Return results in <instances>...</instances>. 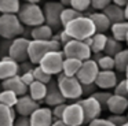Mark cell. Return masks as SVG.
<instances>
[{"mask_svg":"<svg viewBox=\"0 0 128 126\" xmlns=\"http://www.w3.org/2000/svg\"><path fill=\"white\" fill-rule=\"evenodd\" d=\"M127 1H128V0H114L113 4L118 5V7H121V8H125V5H127Z\"/></svg>","mask_w":128,"mask_h":126,"instance_id":"45","label":"cell"},{"mask_svg":"<svg viewBox=\"0 0 128 126\" xmlns=\"http://www.w3.org/2000/svg\"><path fill=\"white\" fill-rule=\"evenodd\" d=\"M106 108L112 112V115H124V112L128 111V99L112 95L106 104Z\"/></svg>","mask_w":128,"mask_h":126,"instance_id":"18","label":"cell"},{"mask_svg":"<svg viewBox=\"0 0 128 126\" xmlns=\"http://www.w3.org/2000/svg\"><path fill=\"white\" fill-rule=\"evenodd\" d=\"M122 45L121 43H118V41H116L113 37H108V41H106V45H105V49H103V55H106V56H112L114 58L118 52L122 51Z\"/></svg>","mask_w":128,"mask_h":126,"instance_id":"29","label":"cell"},{"mask_svg":"<svg viewBox=\"0 0 128 126\" xmlns=\"http://www.w3.org/2000/svg\"><path fill=\"white\" fill-rule=\"evenodd\" d=\"M122 126H128V122H127V123H125V125H122Z\"/></svg>","mask_w":128,"mask_h":126,"instance_id":"51","label":"cell"},{"mask_svg":"<svg viewBox=\"0 0 128 126\" xmlns=\"http://www.w3.org/2000/svg\"><path fill=\"white\" fill-rule=\"evenodd\" d=\"M44 101L47 103L48 107H55V106H59V104L66 103V100H65L64 96L59 92L56 82L51 81L50 84L47 85V96H46Z\"/></svg>","mask_w":128,"mask_h":126,"instance_id":"19","label":"cell"},{"mask_svg":"<svg viewBox=\"0 0 128 126\" xmlns=\"http://www.w3.org/2000/svg\"><path fill=\"white\" fill-rule=\"evenodd\" d=\"M18 71H20V64L17 62H14L8 56L2 58L0 60V79L2 81L18 75Z\"/></svg>","mask_w":128,"mask_h":126,"instance_id":"17","label":"cell"},{"mask_svg":"<svg viewBox=\"0 0 128 126\" xmlns=\"http://www.w3.org/2000/svg\"><path fill=\"white\" fill-rule=\"evenodd\" d=\"M2 88H3V90H10V92L15 93L18 97H22V96L28 95V86L21 81L20 75H15L8 79L2 81Z\"/></svg>","mask_w":128,"mask_h":126,"instance_id":"15","label":"cell"},{"mask_svg":"<svg viewBox=\"0 0 128 126\" xmlns=\"http://www.w3.org/2000/svg\"><path fill=\"white\" fill-rule=\"evenodd\" d=\"M81 88H83V95H84V93H87V95H88V97L94 95L95 90H96L95 84H91V85H81Z\"/></svg>","mask_w":128,"mask_h":126,"instance_id":"44","label":"cell"},{"mask_svg":"<svg viewBox=\"0 0 128 126\" xmlns=\"http://www.w3.org/2000/svg\"><path fill=\"white\" fill-rule=\"evenodd\" d=\"M65 56L62 51H54L48 52L43 56V59L39 62V67L48 75H59L62 73V66H64Z\"/></svg>","mask_w":128,"mask_h":126,"instance_id":"6","label":"cell"},{"mask_svg":"<svg viewBox=\"0 0 128 126\" xmlns=\"http://www.w3.org/2000/svg\"><path fill=\"white\" fill-rule=\"evenodd\" d=\"M20 77H21V81H22L24 84L26 85V86H29V85H32V84L34 82V78H33V74H32V71L22 73Z\"/></svg>","mask_w":128,"mask_h":126,"instance_id":"41","label":"cell"},{"mask_svg":"<svg viewBox=\"0 0 128 126\" xmlns=\"http://www.w3.org/2000/svg\"><path fill=\"white\" fill-rule=\"evenodd\" d=\"M39 1H28L21 5L17 16L24 26H42L46 23L43 8L37 4Z\"/></svg>","mask_w":128,"mask_h":126,"instance_id":"2","label":"cell"},{"mask_svg":"<svg viewBox=\"0 0 128 126\" xmlns=\"http://www.w3.org/2000/svg\"><path fill=\"white\" fill-rule=\"evenodd\" d=\"M110 3H112L110 0H91V7L94 8V10L102 12Z\"/></svg>","mask_w":128,"mask_h":126,"instance_id":"40","label":"cell"},{"mask_svg":"<svg viewBox=\"0 0 128 126\" xmlns=\"http://www.w3.org/2000/svg\"><path fill=\"white\" fill-rule=\"evenodd\" d=\"M39 103L34 101L33 99H30L28 95L22 96V97H18V101L14 107L15 114H18L20 117H26L29 118L37 108H39Z\"/></svg>","mask_w":128,"mask_h":126,"instance_id":"14","label":"cell"},{"mask_svg":"<svg viewBox=\"0 0 128 126\" xmlns=\"http://www.w3.org/2000/svg\"><path fill=\"white\" fill-rule=\"evenodd\" d=\"M109 122H112L114 126H122L128 122V118L127 115H110L108 118Z\"/></svg>","mask_w":128,"mask_h":126,"instance_id":"39","label":"cell"},{"mask_svg":"<svg viewBox=\"0 0 128 126\" xmlns=\"http://www.w3.org/2000/svg\"><path fill=\"white\" fill-rule=\"evenodd\" d=\"M80 16H83V14L77 12V11H74L73 8H70V7H68V8L65 7L64 11H62V14H61V26L65 27L66 25H69L72 21L80 18Z\"/></svg>","mask_w":128,"mask_h":126,"instance_id":"32","label":"cell"},{"mask_svg":"<svg viewBox=\"0 0 128 126\" xmlns=\"http://www.w3.org/2000/svg\"><path fill=\"white\" fill-rule=\"evenodd\" d=\"M51 126H68V125H65V123L62 122V121H54Z\"/></svg>","mask_w":128,"mask_h":126,"instance_id":"46","label":"cell"},{"mask_svg":"<svg viewBox=\"0 0 128 126\" xmlns=\"http://www.w3.org/2000/svg\"><path fill=\"white\" fill-rule=\"evenodd\" d=\"M62 122L68 126H81L84 125V114L78 103L68 104L62 115Z\"/></svg>","mask_w":128,"mask_h":126,"instance_id":"12","label":"cell"},{"mask_svg":"<svg viewBox=\"0 0 128 126\" xmlns=\"http://www.w3.org/2000/svg\"><path fill=\"white\" fill-rule=\"evenodd\" d=\"M28 96L30 99H33L34 101H37V103L44 100L46 96H47V85L34 81L32 85L28 86Z\"/></svg>","mask_w":128,"mask_h":126,"instance_id":"22","label":"cell"},{"mask_svg":"<svg viewBox=\"0 0 128 126\" xmlns=\"http://www.w3.org/2000/svg\"><path fill=\"white\" fill-rule=\"evenodd\" d=\"M113 59H114V70L120 71V73H125V68L128 66V49H122Z\"/></svg>","mask_w":128,"mask_h":126,"instance_id":"30","label":"cell"},{"mask_svg":"<svg viewBox=\"0 0 128 126\" xmlns=\"http://www.w3.org/2000/svg\"><path fill=\"white\" fill-rule=\"evenodd\" d=\"M81 63L83 62L76 59H65L62 66V74L66 77H76L81 67Z\"/></svg>","mask_w":128,"mask_h":126,"instance_id":"27","label":"cell"},{"mask_svg":"<svg viewBox=\"0 0 128 126\" xmlns=\"http://www.w3.org/2000/svg\"><path fill=\"white\" fill-rule=\"evenodd\" d=\"M70 8H73L74 11L83 14L86 10H88L91 7V0H70Z\"/></svg>","mask_w":128,"mask_h":126,"instance_id":"35","label":"cell"},{"mask_svg":"<svg viewBox=\"0 0 128 126\" xmlns=\"http://www.w3.org/2000/svg\"><path fill=\"white\" fill-rule=\"evenodd\" d=\"M56 85L65 100H77L83 96V88L76 77H66L61 73Z\"/></svg>","mask_w":128,"mask_h":126,"instance_id":"4","label":"cell"},{"mask_svg":"<svg viewBox=\"0 0 128 126\" xmlns=\"http://www.w3.org/2000/svg\"><path fill=\"white\" fill-rule=\"evenodd\" d=\"M14 126H30L29 118H26V117H18V118H15Z\"/></svg>","mask_w":128,"mask_h":126,"instance_id":"43","label":"cell"},{"mask_svg":"<svg viewBox=\"0 0 128 126\" xmlns=\"http://www.w3.org/2000/svg\"><path fill=\"white\" fill-rule=\"evenodd\" d=\"M113 95L128 99V88H127V82H125V79H121V81L117 82V85L114 86V89H113Z\"/></svg>","mask_w":128,"mask_h":126,"instance_id":"36","label":"cell"},{"mask_svg":"<svg viewBox=\"0 0 128 126\" xmlns=\"http://www.w3.org/2000/svg\"><path fill=\"white\" fill-rule=\"evenodd\" d=\"M77 103L80 104L81 110H83L84 123L88 125L90 122H92V121H95V119L99 118L100 112H102V107H100V104L98 103L92 96L86 97V99H83V100H78Z\"/></svg>","mask_w":128,"mask_h":126,"instance_id":"11","label":"cell"},{"mask_svg":"<svg viewBox=\"0 0 128 126\" xmlns=\"http://www.w3.org/2000/svg\"><path fill=\"white\" fill-rule=\"evenodd\" d=\"M17 118L14 108H8L0 104V126H14V121Z\"/></svg>","mask_w":128,"mask_h":126,"instance_id":"28","label":"cell"},{"mask_svg":"<svg viewBox=\"0 0 128 126\" xmlns=\"http://www.w3.org/2000/svg\"><path fill=\"white\" fill-rule=\"evenodd\" d=\"M125 43H127V45H128V34H127V37H125Z\"/></svg>","mask_w":128,"mask_h":126,"instance_id":"49","label":"cell"},{"mask_svg":"<svg viewBox=\"0 0 128 126\" xmlns=\"http://www.w3.org/2000/svg\"><path fill=\"white\" fill-rule=\"evenodd\" d=\"M113 95L112 92H95L94 95H92V97L95 99V100L98 101V103L100 104V107H106V104H108L109 99H110V96Z\"/></svg>","mask_w":128,"mask_h":126,"instance_id":"37","label":"cell"},{"mask_svg":"<svg viewBox=\"0 0 128 126\" xmlns=\"http://www.w3.org/2000/svg\"><path fill=\"white\" fill-rule=\"evenodd\" d=\"M127 118H128V112H127Z\"/></svg>","mask_w":128,"mask_h":126,"instance_id":"52","label":"cell"},{"mask_svg":"<svg viewBox=\"0 0 128 126\" xmlns=\"http://www.w3.org/2000/svg\"><path fill=\"white\" fill-rule=\"evenodd\" d=\"M21 8L18 0H0V14L2 15H17Z\"/></svg>","mask_w":128,"mask_h":126,"instance_id":"25","label":"cell"},{"mask_svg":"<svg viewBox=\"0 0 128 126\" xmlns=\"http://www.w3.org/2000/svg\"><path fill=\"white\" fill-rule=\"evenodd\" d=\"M117 82H118V79H117V74L114 71H99L94 84L96 88L102 90H109L114 89Z\"/></svg>","mask_w":128,"mask_h":126,"instance_id":"16","label":"cell"},{"mask_svg":"<svg viewBox=\"0 0 128 126\" xmlns=\"http://www.w3.org/2000/svg\"><path fill=\"white\" fill-rule=\"evenodd\" d=\"M29 38L26 37H18L11 41L8 47V55L7 56L11 58L14 62L20 64V62H25L28 59V49H29Z\"/></svg>","mask_w":128,"mask_h":126,"instance_id":"8","label":"cell"},{"mask_svg":"<svg viewBox=\"0 0 128 126\" xmlns=\"http://www.w3.org/2000/svg\"><path fill=\"white\" fill-rule=\"evenodd\" d=\"M124 79H125V82H127V88H128V74H125V78Z\"/></svg>","mask_w":128,"mask_h":126,"instance_id":"48","label":"cell"},{"mask_svg":"<svg viewBox=\"0 0 128 126\" xmlns=\"http://www.w3.org/2000/svg\"><path fill=\"white\" fill-rule=\"evenodd\" d=\"M125 74H128V66H127V68H125Z\"/></svg>","mask_w":128,"mask_h":126,"instance_id":"50","label":"cell"},{"mask_svg":"<svg viewBox=\"0 0 128 126\" xmlns=\"http://www.w3.org/2000/svg\"><path fill=\"white\" fill-rule=\"evenodd\" d=\"M18 101V96L10 90H2L0 92V104L8 108H14Z\"/></svg>","mask_w":128,"mask_h":126,"instance_id":"31","label":"cell"},{"mask_svg":"<svg viewBox=\"0 0 128 126\" xmlns=\"http://www.w3.org/2000/svg\"><path fill=\"white\" fill-rule=\"evenodd\" d=\"M90 19L92 21L95 26V32L96 33H100V34H105L106 30L110 29L112 23L109 22V19L106 18V15L103 12H92L90 15H87Z\"/></svg>","mask_w":128,"mask_h":126,"instance_id":"20","label":"cell"},{"mask_svg":"<svg viewBox=\"0 0 128 126\" xmlns=\"http://www.w3.org/2000/svg\"><path fill=\"white\" fill-rule=\"evenodd\" d=\"M54 51H61V44L56 40V37H52L48 41L30 40L29 41V49H28V59L33 64H39V62L43 59L44 55Z\"/></svg>","mask_w":128,"mask_h":126,"instance_id":"3","label":"cell"},{"mask_svg":"<svg viewBox=\"0 0 128 126\" xmlns=\"http://www.w3.org/2000/svg\"><path fill=\"white\" fill-rule=\"evenodd\" d=\"M124 16H125V21L128 22V1H127V5L124 8Z\"/></svg>","mask_w":128,"mask_h":126,"instance_id":"47","label":"cell"},{"mask_svg":"<svg viewBox=\"0 0 128 126\" xmlns=\"http://www.w3.org/2000/svg\"><path fill=\"white\" fill-rule=\"evenodd\" d=\"M110 30H112V37L118 43H122V41H125V37L128 34V22L124 21V22H118V23H113L110 26Z\"/></svg>","mask_w":128,"mask_h":126,"instance_id":"24","label":"cell"},{"mask_svg":"<svg viewBox=\"0 0 128 126\" xmlns=\"http://www.w3.org/2000/svg\"><path fill=\"white\" fill-rule=\"evenodd\" d=\"M62 54H64L65 59H76L80 62H86V60L91 59V49L84 44V41H76L70 40L66 45L62 48Z\"/></svg>","mask_w":128,"mask_h":126,"instance_id":"7","label":"cell"},{"mask_svg":"<svg viewBox=\"0 0 128 126\" xmlns=\"http://www.w3.org/2000/svg\"><path fill=\"white\" fill-rule=\"evenodd\" d=\"M96 64L99 67V71H113L114 70V59L112 56L102 55L96 60Z\"/></svg>","mask_w":128,"mask_h":126,"instance_id":"33","label":"cell"},{"mask_svg":"<svg viewBox=\"0 0 128 126\" xmlns=\"http://www.w3.org/2000/svg\"><path fill=\"white\" fill-rule=\"evenodd\" d=\"M24 25L17 15H0V37L6 40H15L22 37Z\"/></svg>","mask_w":128,"mask_h":126,"instance_id":"5","label":"cell"},{"mask_svg":"<svg viewBox=\"0 0 128 126\" xmlns=\"http://www.w3.org/2000/svg\"><path fill=\"white\" fill-rule=\"evenodd\" d=\"M32 74H33L34 81L42 82V84H44V85H48L51 82V78H52V77L48 75L47 73H44V71H43L39 66H37V67H34L33 70H32Z\"/></svg>","mask_w":128,"mask_h":126,"instance_id":"34","label":"cell"},{"mask_svg":"<svg viewBox=\"0 0 128 126\" xmlns=\"http://www.w3.org/2000/svg\"><path fill=\"white\" fill-rule=\"evenodd\" d=\"M88 126H114L112 122H109L108 119H103V118H98V119L92 121L88 123Z\"/></svg>","mask_w":128,"mask_h":126,"instance_id":"42","label":"cell"},{"mask_svg":"<svg viewBox=\"0 0 128 126\" xmlns=\"http://www.w3.org/2000/svg\"><path fill=\"white\" fill-rule=\"evenodd\" d=\"M98 74H99V67H98L96 62L92 59H88L81 63V67L78 70L76 78L78 79V82L81 85H91L95 82Z\"/></svg>","mask_w":128,"mask_h":126,"instance_id":"10","label":"cell"},{"mask_svg":"<svg viewBox=\"0 0 128 126\" xmlns=\"http://www.w3.org/2000/svg\"><path fill=\"white\" fill-rule=\"evenodd\" d=\"M66 106H68V104L64 103V104H59V106L52 107L51 112H52L54 121H61V119H62V115H64V112H65V108H66Z\"/></svg>","mask_w":128,"mask_h":126,"instance_id":"38","label":"cell"},{"mask_svg":"<svg viewBox=\"0 0 128 126\" xmlns=\"http://www.w3.org/2000/svg\"><path fill=\"white\" fill-rule=\"evenodd\" d=\"M64 5L61 1H48L43 7V14H44L46 25L52 29V27L61 26V14L64 11Z\"/></svg>","mask_w":128,"mask_h":126,"instance_id":"9","label":"cell"},{"mask_svg":"<svg viewBox=\"0 0 128 126\" xmlns=\"http://www.w3.org/2000/svg\"><path fill=\"white\" fill-rule=\"evenodd\" d=\"M30 126H51L54 122L52 112L50 107H39L29 117Z\"/></svg>","mask_w":128,"mask_h":126,"instance_id":"13","label":"cell"},{"mask_svg":"<svg viewBox=\"0 0 128 126\" xmlns=\"http://www.w3.org/2000/svg\"><path fill=\"white\" fill-rule=\"evenodd\" d=\"M106 41H108V36L106 34H100V33H95L91 37V45L90 49L94 55L96 54H103V49H105Z\"/></svg>","mask_w":128,"mask_h":126,"instance_id":"26","label":"cell"},{"mask_svg":"<svg viewBox=\"0 0 128 126\" xmlns=\"http://www.w3.org/2000/svg\"><path fill=\"white\" fill-rule=\"evenodd\" d=\"M32 40H37V41H48L52 38V29L48 25H42V26H36L32 29L30 32Z\"/></svg>","mask_w":128,"mask_h":126,"instance_id":"23","label":"cell"},{"mask_svg":"<svg viewBox=\"0 0 128 126\" xmlns=\"http://www.w3.org/2000/svg\"><path fill=\"white\" fill-rule=\"evenodd\" d=\"M64 32L72 40H76V41H84L87 38L92 37L96 33L92 21L87 15H83L80 18L72 21L69 25H66L64 27Z\"/></svg>","mask_w":128,"mask_h":126,"instance_id":"1","label":"cell"},{"mask_svg":"<svg viewBox=\"0 0 128 126\" xmlns=\"http://www.w3.org/2000/svg\"><path fill=\"white\" fill-rule=\"evenodd\" d=\"M102 12L106 15V18L109 19V22H110L112 25H113V23H118V22H124V21H125L124 8H121V7H118V5L113 4V3H110V4H109L108 7H106L105 10L102 11Z\"/></svg>","mask_w":128,"mask_h":126,"instance_id":"21","label":"cell"}]
</instances>
